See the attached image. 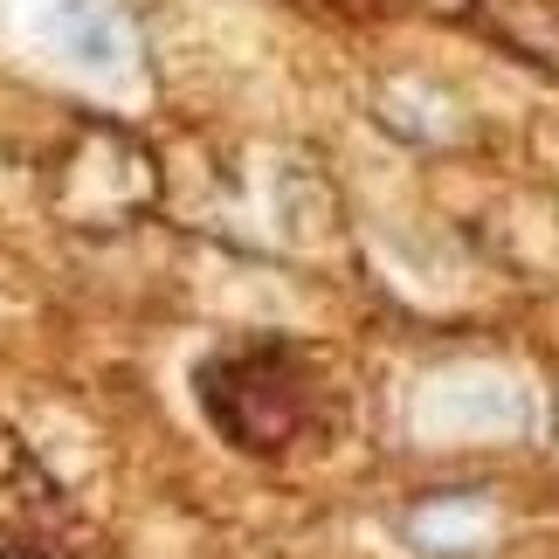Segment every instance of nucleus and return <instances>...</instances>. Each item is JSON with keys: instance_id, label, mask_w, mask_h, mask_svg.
Listing matches in <instances>:
<instances>
[{"instance_id": "2", "label": "nucleus", "mask_w": 559, "mask_h": 559, "mask_svg": "<svg viewBox=\"0 0 559 559\" xmlns=\"http://www.w3.org/2000/svg\"><path fill=\"white\" fill-rule=\"evenodd\" d=\"M484 525L490 519H484L477 504H456V511H449V504H421L415 519H407V532H415L421 546H436V552H469V546L484 539Z\"/></svg>"}, {"instance_id": "1", "label": "nucleus", "mask_w": 559, "mask_h": 559, "mask_svg": "<svg viewBox=\"0 0 559 559\" xmlns=\"http://www.w3.org/2000/svg\"><path fill=\"white\" fill-rule=\"evenodd\" d=\"M41 35L62 62H76L91 76H118L132 62V21H124L118 0H56L41 14Z\"/></svg>"}]
</instances>
